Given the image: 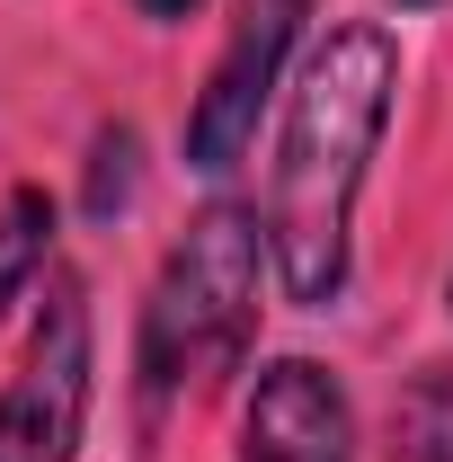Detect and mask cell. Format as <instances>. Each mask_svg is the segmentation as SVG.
<instances>
[{
    "instance_id": "cell-1",
    "label": "cell",
    "mask_w": 453,
    "mask_h": 462,
    "mask_svg": "<svg viewBox=\"0 0 453 462\" xmlns=\"http://www.w3.org/2000/svg\"><path fill=\"white\" fill-rule=\"evenodd\" d=\"M400 107V36L383 18H338L284 89L267 161V258L293 311H329L356 267V196Z\"/></svg>"
},
{
    "instance_id": "cell-2",
    "label": "cell",
    "mask_w": 453,
    "mask_h": 462,
    "mask_svg": "<svg viewBox=\"0 0 453 462\" xmlns=\"http://www.w3.org/2000/svg\"><path fill=\"white\" fill-rule=\"evenodd\" d=\"M267 267H276L267 258V223L249 205H205L170 240L161 276L143 293V329H134V392H143L152 418L249 356V338H258V276Z\"/></svg>"
},
{
    "instance_id": "cell-3",
    "label": "cell",
    "mask_w": 453,
    "mask_h": 462,
    "mask_svg": "<svg viewBox=\"0 0 453 462\" xmlns=\"http://www.w3.org/2000/svg\"><path fill=\"white\" fill-rule=\"evenodd\" d=\"M98 392V329H89V285L54 276L45 311L27 329V356L0 392V462H71Z\"/></svg>"
},
{
    "instance_id": "cell-4",
    "label": "cell",
    "mask_w": 453,
    "mask_h": 462,
    "mask_svg": "<svg viewBox=\"0 0 453 462\" xmlns=\"http://www.w3.org/2000/svg\"><path fill=\"white\" fill-rule=\"evenodd\" d=\"M302 18H311V0H231L223 54H214L196 107H187V170L196 178H231L249 161L258 116L284 89V62L302 45Z\"/></svg>"
},
{
    "instance_id": "cell-5",
    "label": "cell",
    "mask_w": 453,
    "mask_h": 462,
    "mask_svg": "<svg viewBox=\"0 0 453 462\" xmlns=\"http://www.w3.org/2000/svg\"><path fill=\"white\" fill-rule=\"evenodd\" d=\"M231 462H356V401L320 356H267L249 401H240V445Z\"/></svg>"
},
{
    "instance_id": "cell-6",
    "label": "cell",
    "mask_w": 453,
    "mask_h": 462,
    "mask_svg": "<svg viewBox=\"0 0 453 462\" xmlns=\"http://www.w3.org/2000/svg\"><path fill=\"white\" fill-rule=\"evenodd\" d=\"M383 454L392 462H453V356L418 365L392 401V427H383Z\"/></svg>"
},
{
    "instance_id": "cell-7",
    "label": "cell",
    "mask_w": 453,
    "mask_h": 462,
    "mask_svg": "<svg viewBox=\"0 0 453 462\" xmlns=\"http://www.w3.org/2000/svg\"><path fill=\"white\" fill-rule=\"evenodd\" d=\"M54 223H62L54 187H9V196H0V311L45 276V258H54Z\"/></svg>"
},
{
    "instance_id": "cell-8",
    "label": "cell",
    "mask_w": 453,
    "mask_h": 462,
    "mask_svg": "<svg viewBox=\"0 0 453 462\" xmlns=\"http://www.w3.org/2000/svg\"><path fill=\"white\" fill-rule=\"evenodd\" d=\"M134 9H143V18H161V27H178V18H196L205 0H134Z\"/></svg>"
},
{
    "instance_id": "cell-9",
    "label": "cell",
    "mask_w": 453,
    "mask_h": 462,
    "mask_svg": "<svg viewBox=\"0 0 453 462\" xmlns=\"http://www.w3.org/2000/svg\"><path fill=\"white\" fill-rule=\"evenodd\" d=\"M400 9H436V0H400Z\"/></svg>"
}]
</instances>
